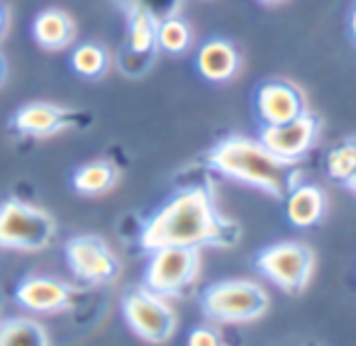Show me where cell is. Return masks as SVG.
I'll list each match as a JSON object with an SVG mask.
<instances>
[{"label": "cell", "instance_id": "obj_1", "mask_svg": "<svg viewBox=\"0 0 356 346\" xmlns=\"http://www.w3.org/2000/svg\"><path fill=\"white\" fill-rule=\"evenodd\" d=\"M237 239L239 229L229 220L220 217L213 195L203 186L178 190L147 220L139 234V244L149 254L163 247H229Z\"/></svg>", "mask_w": 356, "mask_h": 346}, {"label": "cell", "instance_id": "obj_2", "mask_svg": "<svg viewBox=\"0 0 356 346\" xmlns=\"http://www.w3.org/2000/svg\"><path fill=\"white\" fill-rule=\"evenodd\" d=\"M208 163L213 171H218L225 179H232L237 183L252 186L273 198H286L298 186L296 163H286L273 156L261 139L242 137H225L208 154Z\"/></svg>", "mask_w": 356, "mask_h": 346}, {"label": "cell", "instance_id": "obj_3", "mask_svg": "<svg viewBox=\"0 0 356 346\" xmlns=\"http://www.w3.org/2000/svg\"><path fill=\"white\" fill-rule=\"evenodd\" d=\"M268 293L254 281H220L203 293V310L225 324L254 322L268 310Z\"/></svg>", "mask_w": 356, "mask_h": 346}, {"label": "cell", "instance_id": "obj_4", "mask_svg": "<svg viewBox=\"0 0 356 346\" xmlns=\"http://www.w3.org/2000/svg\"><path fill=\"white\" fill-rule=\"evenodd\" d=\"M54 220L42 208L10 198L0 205V249L42 252L54 239Z\"/></svg>", "mask_w": 356, "mask_h": 346}, {"label": "cell", "instance_id": "obj_5", "mask_svg": "<svg viewBox=\"0 0 356 346\" xmlns=\"http://www.w3.org/2000/svg\"><path fill=\"white\" fill-rule=\"evenodd\" d=\"M200 271V249L163 247L152 252L144 271V288L163 297L184 295Z\"/></svg>", "mask_w": 356, "mask_h": 346}, {"label": "cell", "instance_id": "obj_6", "mask_svg": "<svg viewBox=\"0 0 356 346\" xmlns=\"http://www.w3.org/2000/svg\"><path fill=\"white\" fill-rule=\"evenodd\" d=\"M261 276L286 293H300L310 286L315 273V254L302 242H281L264 249L257 256Z\"/></svg>", "mask_w": 356, "mask_h": 346}, {"label": "cell", "instance_id": "obj_7", "mask_svg": "<svg viewBox=\"0 0 356 346\" xmlns=\"http://www.w3.org/2000/svg\"><path fill=\"white\" fill-rule=\"evenodd\" d=\"M122 315L132 331L144 341L152 344H163L176 334V312L166 302L163 295H156L149 288H134L124 295Z\"/></svg>", "mask_w": 356, "mask_h": 346}, {"label": "cell", "instance_id": "obj_8", "mask_svg": "<svg viewBox=\"0 0 356 346\" xmlns=\"http://www.w3.org/2000/svg\"><path fill=\"white\" fill-rule=\"evenodd\" d=\"M66 261L76 278L93 283V286L113 283L120 271L118 256L110 252L103 239L93 237V234H81V237L71 239L66 244Z\"/></svg>", "mask_w": 356, "mask_h": 346}, {"label": "cell", "instance_id": "obj_9", "mask_svg": "<svg viewBox=\"0 0 356 346\" xmlns=\"http://www.w3.org/2000/svg\"><path fill=\"white\" fill-rule=\"evenodd\" d=\"M317 132H320V124L317 117H312L310 113H302L300 117L291 120V122L283 124H264L259 139L264 142V147L278 156L286 163H298L307 156L312 147H315Z\"/></svg>", "mask_w": 356, "mask_h": 346}, {"label": "cell", "instance_id": "obj_10", "mask_svg": "<svg viewBox=\"0 0 356 346\" xmlns=\"http://www.w3.org/2000/svg\"><path fill=\"white\" fill-rule=\"evenodd\" d=\"M74 288L49 276H30L17 286L15 300L22 310L35 315H56L74 305Z\"/></svg>", "mask_w": 356, "mask_h": 346}, {"label": "cell", "instance_id": "obj_11", "mask_svg": "<svg viewBox=\"0 0 356 346\" xmlns=\"http://www.w3.org/2000/svg\"><path fill=\"white\" fill-rule=\"evenodd\" d=\"M257 113L264 124H283L305 113L300 88L288 81H268L257 90Z\"/></svg>", "mask_w": 356, "mask_h": 346}, {"label": "cell", "instance_id": "obj_12", "mask_svg": "<svg viewBox=\"0 0 356 346\" xmlns=\"http://www.w3.org/2000/svg\"><path fill=\"white\" fill-rule=\"evenodd\" d=\"M76 122V115L69 110L59 108V105L51 103H30L25 108H20L15 113V129L25 137H35V139H44V137H54V134L64 132L66 127Z\"/></svg>", "mask_w": 356, "mask_h": 346}, {"label": "cell", "instance_id": "obj_13", "mask_svg": "<svg viewBox=\"0 0 356 346\" xmlns=\"http://www.w3.org/2000/svg\"><path fill=\"white\" fill-rule=\"evenodd\" d=\"M327 213L325 190L315 183H298L286 195V217L293 227L310 229L322 222Z\"/></svg>", "mask_w": 356, "mask_h": 346}, {"label": "cell", "instance_id": "obj_14", "mask_svg": "<svg viewBox=\"0 0 356 346\" xmlns=\"http://www.w3.org/2000/svg\"><path fill=\"white\" fill-rule=\"evenodd\" d=\"M198 74L205 81L225 83L232 81L239 71V51L227 40H210L198 49Z\"/></svg>", "mask_w": 356, "mask_h": 346}, {"label": "cell", "instance_id": "obj_15", "mask_svg": "<svg viewBox=\"0 0 356 346\" xmlns=\"http://www.w3.org/2000/svg\"><path fill=\"white\" fill-rule=\"evenodd\" d=\"M32 35L35 42L44 49H66L76 37V22L69 13L59 10V8H49L42 10L32 22Z\"/></svg>", "mask_w": 356, "mask_h": 346}, {"label": "cell", "instance_id": "obj_16", "mask_svg": "<svg viewBox=\"0 0 356 346\" xmlns=\"http://www.w3.org/2000/svg\"><path fill=\"white\" fill-rule=\"evenodd\" d=\"M120 179V171L113 161L108 158H98L86 166H81L74 173V188L76 193L86 195V198H95V195H105L115 188Z\"/></svg>", "mask_w": 356, "mask_h": 346}, {"label": "cell", "instance_id": "obj_17", "mask_svg": "<svg viewBox=\"0 0 356 346\" xmlns=\"http://www.w3.org/2000/svg\"><path fill=\"white\" fill-rule=\"evenodd\" d=\"M159 17L149 8H134L127 27V49L134 56H152L156 49Z\"/></svg>", "mask_w": 356, "mask_h": 346}, {"label": "cell", "instance_id": "obj_18", "mask_svg": "<svg viewBox=\"0 0 356 346\" xmlns=\"http://www.w3.org/2000/svg\"><path fill=\"white\" fill-rule=\"evenodd\" d=\"M0 346H49V336L30 317H10L0 322Z\"/></svg>", "mask_w": 356, "mask_h": 346}, {"label": "cell", "instance_id": "obj_19", "mask_svg": "<svg viewBox=\"0 0 356 346\" xmlns=\"http://www.w3.org/2000/svg\"><path fill=\"white\" fill-rule=\"evenodd\" d=\"M191 42H193V32H191L186 20H181L176 15L159 20L156 44L161 51H166V54H184V51H188Z\"/></svg>", "mask_w": 356, "mask_h": 346}, {"label": "cell", "instance_id": "obj_20", "mask_svg": "<svg viewBox=\"0 0 356 346\" xmlns=\"http://www.w3.org/2000/svg\"><path fill=\"white\" fill-rule=\"evenodd\" d=\"M108 51L100 44H93V42H83L74 49L71 54V66L79 76L83 79H98L108 71Z\"/></svg>", "mask_w": 356, "mask_h": 346}, {"label": "cell", "instance_id": "obj_21", "mask_svg": "<svg viewBox=\"0 0 356 346\" xmlns=\"http://www.w3.org/2000/svg\"><path fill=\"white\" fill-rule=\"evenodd\" d=\"M325 168L332 181L349 183L356 176V139H346V142L337 144L334 149H330L325 158Z\"/></svg>", "mask_w": 356, "mask_h": 346}, {"label": "cell", "instance_id": "obj_22", "mask_svg": "<svg viewBox=\"0 0 356 346\" xmlns=\"http://www.w3.org/2000/svg\"><path fill=\"white\" fill-rule=\"evenodd\" d=\"M188 346H222L220 344V334L210 327H198V329L191 331Z\"/></svg>", "mask_w": 356, "mask_h": 346}, {"label": "cell", "instance_id": "obj_23", "mask_svg": "<svg viewBox=\"0 0 356 346\" xmlns=\"http://www.w3.org/2000/svg\"><path fill=\"white\" fill-rule=\"evenodd\" d=\"M6 27H8V13L3 8V3H0V37L6 35Z\"/></svg>", "mask_w": 356, "mask_h": 346}, {"label": "cell", "instance_id": "obj_24", "mask_svg": "<svg viewBox=\"0 0 356 346\" xmlns=\"http://www.w3.org/2000/svg\"><path fill=\"white\" fill-rule=\"evenodd\" d=\"M351 35H354V40H356V8H354V13H351Z\"/></svg>", "mask_w": 356, "mask_h": 346}, {"label": "cell", "instance_id": "obj_25", "mask_svg": "<svg viewBox=\"0 0 356 346\" xmlns=\"http://www.w3.org/2000/svg\"><path fill=\"white\" fill-rule=\"evenodd\" d=\"M3 76H6V64H3V56H0V83H3Z\"/></svg>", "mask_w": 356, "mask_h": 346}, {"label": "cell", "instance_id": "obj_26", "mask_svg": "<svg viewBox=\"0 0 356 346\" xmlns=\"http://www.w3.org/2000/svg\"><path fill=\"white\" fill-rule=\"evenodd\" d=\"M259 3H266V6H276V3H283V0H259Z\"/></svg>", "mask_w": 356, "mask_h": 346}, {"label": "cell", "instance_id": "obj_27", "mask_svg": "<svg viewBox=\"0 0 356 346\" xmlns=\"http://www.w3.org/2000/svg\"><path fill=\"white\" fill-rule=\"evenodd\" d=\"M346 186H349V188H351V190H354V193H356V176H354V179H351V181H349V183H346Z\"/></svg>", "mask_w": 356, "mask_h": 346}]
</instances>
